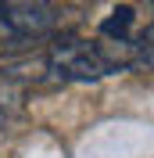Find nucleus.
<instances>
[{
	"mask_svg": "<svg viewBox=\"0 0 154 158\" xmlns=\"http://www.w3.org/2000/svg\"><path fill=\"white\" fill-rule=\"evenodd\" d=\"M140 4H144V11H147V15L154 18V0H140Z\"/></svg>",
	"mask_w": 154,
	"mask_h": 158,
	"instance_id": "obj_6",
	"label": "nucleus"
},
{
	"mask_svg": "<svg viewBox=\"0 0 154 158\" xmlns=\"http://www.w3.org/2000/svg\"><path fill=\"white\" fill-rule=\"evenodd\" d=\"M133 18H136L133 7H115L104 22H100V36H107V40H129Z\"/></svg>",
	"mask_w": 154,
	"mask_h": 158,
	"instance_id": "obj_3",
	"label": "nucleus"
},
{
	"mask_svg": "<svg viewBox=\"0 0 154 158\" xmlns=\"http://www.w3.org/2000/svg\"><path fill=\"white\" fill-rule=\"evenodd\" d=\"M133 65V40H58L47 54V72L72 83L104 79Z\"/></svg>",
	"mask_w": 154,
	"mask_h": 158,
	"instance_id": "obj_1",
	"label": "nucleus"
},
{
	"mask_svg": "<svg viewBox=\"0 0 154 158\" xmlns=\"http://www.w3.org/2000/svg\"><path fill=\"white\" fill-rule=\"evenodd\" d=\"M54 7L36 0H0V43H29L43 40L54 29Z\"/></svg>",
	"mask_w": 154,
	"mask_h": 158,
	"instance_id": "obj_2",
	"label": "nucleus"
},
{
	"mask_svg": "<svg viewBox=\"0 0 154 158\" xmlns=\"http://www.w3.org/2000/svg\"><path fill=\"white\" fill-rule=\"evenodd\" d=\"M133 65L154 69V22H151V25H147V29L133 40Z\"/></svg>",
	"mask_w": 154,
	"mask_h": 158,
	"instance_id": "obj_4",
	"label": "nucleus"
},
{
	"mask_svg": "<svg viewBox=\"0 0 154 158\" xmlns=\"http://www.w3.org/2000/svg\"><path fill=\"white\" fill-rule=\"evenodd\" d=\"M4 122H7V104H4V94H0V129H4Z\"/></svg>",
	"mask_w": 154,
	"mask_h": 158,
	"instance_id": "obj_5",
	"label": "nucleus"
},
{
	"mask_svg": "<svg viewBox=\"0 0 154 158\" xmlns=\"http://www.w3.org/2000/svg\"><path fill=\"white\" fill-rule=\"evenodd\" d=\"M36 4H47V0H36Z\"/></svg>",
	"mask_w": 154,
	"mask_h": 158,
	"instance_id": "obj_7",
	"label": "nucleus"
}]
</instances>
